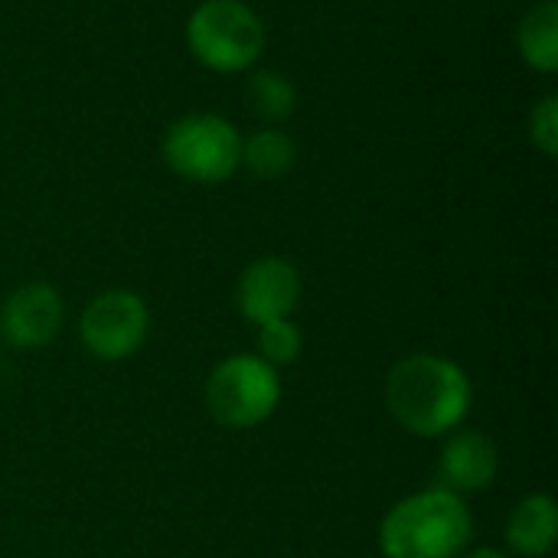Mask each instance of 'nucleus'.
Returning <instances> with one entry per match:
<instances>
[{"mask_svg":"<svg viewBox=\"0 0 558 558\" xmlns=\"http://www.w3.org/2000/svg\"><path fill=\"white\" fill-rule=\"evenodd\" d=\"M386 402L409 435L438 438L454 432L471 412V379L445 356L415 353L392 366L386 379Z\"/></svg>","mask_w":558,"mask_h":558,"instance_id":"1","label":"nucleus"},{"mask_svg":"<svg viewBox=\"0 0 558 558\" xmlns=\"http://www.w3.org/2000/svg\"><path fill=\"white\" fill-rule=\"evenodd\" d=\"M471 530L468 504L445 487H432L386 513L379 546L386 558H458L471 543Z\"/></svg>","mask_w":558,"mask_h":558,"instance_id":"2","label":"nucleus"},{"mask_svg":"<svg viewBox=\"0 0 558 558\" xmlns=\"http://www.w3.org/2000/svg\"><path fill=\"white\" fill-rule=\"evenodd\" d=\"M186 43L203 65L216 72H242L258 59L265 26L242 0H203L186 23Z\"/></svg>","mask_w":558,"mask_h":558,"instance_id":"3","label":"nucleus"},{"mask_svg":"<svg viewBox=\"0 0 558 558\" xmlns=\"http://www.w3.org/2000/svg\"><path fill=\"white\" fill-rule=\"evenodd\" d=\"M281 402V383L275 366L262 356H229L222 360L206 383V409L213 422L232 432H245L271 418Z\"/></svg>","mask_w":558,"mask_h":558,"instance_id":"4","label":"nucleus"},{"mask_svg":"<svg viewBox=\"0 0 558 558\" xmlns=\"http://www.w3.org/2000/svg\"><path fill=\"white\" fill-rule=\"evenodd\" d=\"M163 160L183 180L222 183L242 163V137L219 114H190L167 131Z\"/></svg>","mask_w":558,"mask_h":558,"instance_id":"5","label":"nucleus"},{"mask_svg":"<svg viewBox=\"0 0 558 558\" xmlns=\"http://www.w3.org/2000/svg\"><path fill=\"white\" fill-rule=\"evenodd\" d=\"M147 327H150L147 304L134 291L114 288L92 298V304L82 311L78 337L92 356L118 363L141 350V343L147 340Z\"/></svg>","mask_w":558,"mask_h":558,"instance_id":"6","label":"nucleus"},{"mask_svg":"<svg viewBox=\"0 0 558 558\" xmlns=\"http://www.w3.org/2000/svg\"><path fill=\"white\" fill-rule=\"evenodd\" d=\"M301 301V278L298 268L284 258H258L252 262L235 288V304L245 320L255 327L268 320H284Z\"/></svg>","mask_w":558,"mask_h":558,"instance_id":"7","label":"nucleus"},{"mask_svg":"<svg viewBox=\"0 0 558 558\" xmlns=\"http://www.w3.org/2000/svg\"><path fill=\"white\" fill-rule=\"evenodd\" d=\"M62 298L52 284L33 281L16 288L0 314V333L20 347V350H39L46 343L56 340V333L62 330Z\"/></svg>","mask_w":558,"mask_h":558,"instance_id":"8","label":"nucleus"},{"mask_svg":"<svg viewBox=\"0 0 558 558\" xmlns=\"http://www.w3.org/2000/svg\"><path fill=\"white\" fill-rule=\"evenodd\" d=\"M500 458L487 435L481 432H454L438 461V487L451 494L487 490L497 477Z\"/></svg>","mask_w":558,"mask_h":558,"instance_id":"9","label":"nucleus"},{"mask_svg":"<svg viewBox=\"0 0 558 558\" xmlns=\"http://www.w3.org/2000/svg\"><path fill=\"white\" fill-rule=\"evenodd\" d=\"M558 539L556 500L549 494H533L520 500L507 520V543L517 556L543 558L553 553Z\"/></svg>","mask_w":558,"mask_h":558,"instance_id":"10","label":"nucleus"},{"mask_svg":"<svg viewBox=\"0 0 558 558\" xmlns=\"http://www.w3.org/2000/svg\"><path fill=\"white\" fill-rule=\"evenodd\" d=\"M520 52L539 72L558 69V3L543 0L536 3L520 23Z\"/></svg>","mask_w":558,"mask_h":558,"instance_id":"11","label":"nucleus"},{"mask_svg":"<svg viewBox=\"0 0 558 558\" xmlns=\"http://www.w3.org/2000/svg\"><path fill=\"white\" fill-rule=\"evenodd\" d=\"M242 160H245V167L255 177L275 180V177L291 170V163H294V141L288 134L275 131V128H265L255 137H248V144L242 147Z\"/></svg>","mask_w":558,"mask_h":558,"instance_id":"12","label":"nucleus"},{"mask_svg":"<svg viewBox=\"0 0 558 558\" xmlns=\"http://www.w3.org/2000/svg\"><path fill=\"white\" fill-rule=\"evenodd\" d=\"M248 98L252 108L265 118V121H284L294 111V88L288 78L275 75V72H258L248 82Z\"/></svg>","mask_w":558,"mask_h":558,"instance_id":"13","label":"nucleus"},{"mask_svg":"<svg viewBox=\"0 0 558 558\" xmlns=\"http://www.w3.org/2000/svg\"><path fill=\"white\" fill-rule=\"evenodd\" d=\"M258 350L268 366H288L301 356V330L284 320H268L258 327Z\"/></svg>","mask_w":558,"mask_h":558,"instance_id":"14","label":"nucleus"},{"mask_svg":"<svg viewBox=\"0 0 558 558\" xmlns=\"http://www.w3.org/2000/svg\"><path fill=\"white\" fill-rule=\"evenodd\" d=\"M530 134L536 141V147L546 154V157H556L558 150V98L556 95H546L539 101V108L533 111V121H530Z\"/></svg>","mask_w":558,"mask_h":558,"instance_id":"15","label":"nucleus"},{"mask_svg":"<svg viewBox=\"0 0 558 558\" xmlns=\"http://www.w3.org/2000/svg\"><path fill=\"white\" fill-rule=\"evenodd\" d=\"M464 558H507L504 553H497V549H477V553H471V556Z\"/></svg>","mask_w":558,"mask_h":558,"instance_id":"16","label":"nucleus"}]
</instances>
